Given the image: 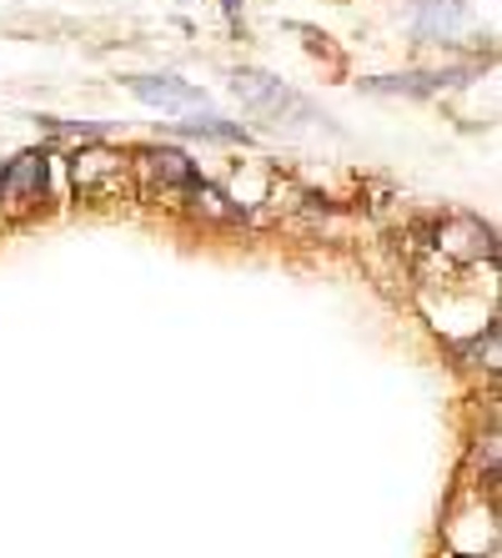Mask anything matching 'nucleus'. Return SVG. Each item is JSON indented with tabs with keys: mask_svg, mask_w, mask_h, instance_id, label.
<instances>
[{
	"mask_svg": "<svg viewBox=\"0 0 502 558\" xmlns=\"http://www.w3.org/2000/svg\"><path fill=\"white\" fill-rule=\"evenodd\" d=\"M131 171L142 177L146 192H192V182H196V161L186 151H171V146L142 151L131 161Z\"/></svg>",
	"mask_w": 502,
	"mask_h": 558,
	"instance_id": "obj_3",
	"label": "nucleus"
},
{
	"mask_svg": "<svg viewBox=\"0 0 502 558\" xmlns=\"http://www.w3.org/2000/svg\"><path fill=\"white\" fill-rule=\"evenodd\" d=\"M232 92L242 96V106H246V111H257V117H271V121H317V111H311V106L302 101L292 86H282L277 76H267V71H236Z\"/></svg>",
	"mask_w": 502,
	"mask_h": 558,
	"instance_id": "obj_2",
	"label": "nucleus"
},
{
	"mask_svg": "<svg viewBox=\"0 0 502 558\" xmlns=\"http://www.w3.org/2000/svg\"><path fill=\"white\" fill-rule=\"evenodd\" d=\"M463 26V0H417V36L423 40H448Z\"/></svg>",
	"mask_w": 502,
	"mask_h": 558,
	"instance_id": "obj_6",
	"label": "nucleus"
},
{
	"mask_svg": "<svg viewBox=\"0 0 502 558\" xmlns=\"http://www.w3.org/2000/svg\"><path fill=\"white\" fill-rule=\"evenodd\" d=\"M71 182L81 202H117L131 192V161L111 146H86L71 156Z\"/></svg>",
	"mask_w": 502,
	"mask_h": 558,
	"instance_id": "obj_1",
	"label": "nucleus"
},
{
	"mask_svg": "<svg viewBox=\"0 0 502 558\" xmlns=\"http://www.w3.org/2000/svg\"><path fill=\"white\" fill-rule=\"evenodd\" d=\"M186 196H192V211H196V217H211V221L242 217V207H226V196H221L211 182H201V177L192 182V192H186Z\"/></svg>",
	"mask_w": 502,
	"mask_h": 558,
	"instance_id": "obj_7",
	"label": "nucleus"
},
{
	"mask_svg": "<svg viewBox=\"0 0 502 558\" xmlns=\"http://www.w3.org/2000/svg\"><path fill=\"white\" fill-rule=\"evenodd\" d=\"M46 192V156L40 151H26V156H15L11 167L0 171V196L5 202H30V196H40Z\"/></svg>",
	"mask_w": 502,
	"mask_h": 558,
	"instance_id": "obj_5",
	"label": "nucleus"
},
{
	"mask_svg": "<svg viewBox=\"0 0 502 558\" xmlns=\"http://www.w3.org/2000/svg\"><path fill=\"white\" fill-rule=\"evenodd\" d=\"M126 86L156 111H207V92L181 76H131Z\"/></svg>",
	"mask_w": 502,
	"mask_h": 558,
	"instance_id": "obj_4",
	"label": "nucleus"
}]
</instances>
